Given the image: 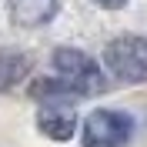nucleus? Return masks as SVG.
Instances as JSON below:
<instances>
[{
  "label": "nucleus",
  "instance_id": "39448f33",
  "mask_svg": "<svg viewBox=\"0 0 147 147\" xmlns=\"http://www.w3.org/2000/svg\"><path fill=\"white\" fill-rule=\"evenodd\" d=\"M37 127H40V134H47V137H54V140H70L77 124H74L70 110H64L60 104H50V107H44Z\"/></svg>",
  "mask_w": 147,
  "mask_h": 147
},
{
  "label": "nucleus",
  "instance_id": "0eeeda50",
  "mask_svg": "<svg viewBox=\"0 0 147 147\" xmlns=\"http://www.w3.org/2000/svg\"><path fill=\"white\" fill-rule=\"evenodd\" d=\"M30 97L47 100V104H64V100H70V97H77V94H74L70 87L57 77V80H37L34 87H30Z\"/></svg>",
  "mask_w": 147,
  "mask_h": 147
},
{
  "label": "nucleus",
  "instance_id": "6e6552de",
  "mask_svg": "<svg viewBox=\"0 0 147 147\" xmlns=\"http://www.w3.org/2000/svg\"><path fill=\"white\" fill-rule=\"evenodd\" d=\"M97 3H100V7H107V10H117V7H124V3H127V0H97Z\"/></svg>",
  "mask_w": 147,
  "mask_h": 147
},
{
  "label": "nucleus",
  "instance_id": "f03ea898",
  "mask_svg": "<svg viewBox=\"0 0 147 147\" xmlns=\"http://www.w3.org/2000/svg\"><path fill=\"white\" fill-rule=\"evenodd\" d=\"M134 134V120L120 110H94L84 120V147H124Z\"/></svg>",
  "mask_w": 147,
  "mask_h": 147
},
{
  "label": "nucleus",
  "instance_id": "20e7f679",
  "mask_svg": "<svg viewBox=\"0 0 147 147\" xmlns=\"http://www.w3.org/2000/svg\"><path fill=\"white\" fill-rule=\"evenodd\" d=\"M57 13V0H10V17L17 27H40Z\"/></svg>",
  "mask_w": 147,
  "mask_h": 147
},
{
  "label": "nucleus",
  "instance_id": "7ed1b4c3",
  "mask_svg": "<svg viewBox=\"0 0 147 147\" xmlns=\"http://www.w3.org/2000/svg\"><path fill=\"white\" fill-rule=\"evenodd\" d=\"M104 60L120 80H130V84L147 80V37H120V40H114L107 47Z\"/></svg>",
  "mask_w": 147,
  "mask_h": 147
},
{
  "label": "nucleus",
  "instance_id": "f257e3e1",
  "mask_svg": "<svg viewBox=\"0 0 147 147\" xmlns=\"http://www.w3.org/2000/svg\"><path fill=\"white\" fill-rule=\"evenodd\" d=\"M54 67H57V77H60L77 97H90V94L104 90L100 67L94 64L84 50H77V47H60V50H54Z\"/></svg>",
  "mask_w": 147,
  "mask_h": 147
},
{
  "label": "nucleus",
  "instance_id": "423d86ee",
  "mask_svg": "<svg viewBox=\"0 0 147 147\" xmlns=\"http://www.w3.org/2000/svg\"><path fill=\"white\" fill-rule=\"evenodd\" d=\"M27 70H30L27 54L0 47V94H3V90H13V87L27 77Z\"/></svg>",
  "mask_w": 147,
  "mask_h": 147
}]
</instances>
